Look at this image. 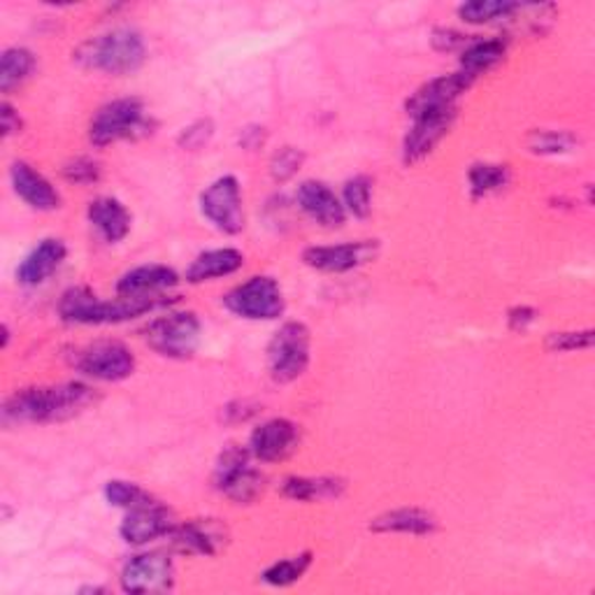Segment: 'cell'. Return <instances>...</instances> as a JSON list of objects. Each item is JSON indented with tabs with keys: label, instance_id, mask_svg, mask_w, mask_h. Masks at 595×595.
Segmentation results:
<instances>
[{
	"label": "cell",
	"instance_id": "6da1fadb",
	"mask_svg": "<svg viewBox=\"0 0 595 595\" xmlns=\"http://www.w3.org/2000/svg\"><path fill=\"white\" fill-rule=\"evenodd\" d=\"M95 393L82 381H66L56 387L24 389L8 398L3 416L16 424H54V421H68L82 414Z\"/></svg>",
	"mask_w": 595,
	"mask_h": 595
},
{
	"label": "cell",
	"instance_id": "7a4b0ae2",
	"mask_svg": "<svg viewBox=\"0 0 595 595\" xmlns=\"http://www.w3.org/2000/svg\"><path fill=\"white\" fill-rule=\"evenodd\" d=\"M168 298L151 296V298H114L101 300L89 286H72L59 300V314L66 323H84V325H101V323H122L128 319L142 317L151 310L168 305Z\"/></svg>",
	"mask_w": 595,
	"mask_h": 595
},
{
	"label": "cell",
	"instance_id": "3957f363",
	"mask_svg": "<svg viewBox=\"0 0 595 595\" xmlns=\"http://www.w3.org/2000/svg\"><path fill=\"white\" fill-rule=\"evenodd\" d=\"M145 43L140 33L130 28H117L105 35L91 37L75 52V61L89 70L107 75H130L145 64Z\"/></svg>",
	"mask_w": 595,
	"mask_h": 595
},
{
	"label": "cell",
	"instance_id": "277c9868",
	"mask_svg": "<svg viewBox=\"0 0 595 595\" xmlns=\"http://www.w3.org/2000/svg\"><path fill=\"white\" fill-rule=\"evenodd\" d=\"M153 124L140 99H119L103 105L91 119L89 138L95 147H107L122 140H138L149 136Z\"/></svg>",
	"mask_w": 595,
	"mask_h": 595
},
{
	"label": "cell",
	"instance_id": "5b68a950",
	"mask_svg": "<svg viewBox=\"0 0 595 595\" xmlns=\"http://www.w3.org/2000/svg\"><path fill=\"white\" fill-rule=\"evenodd\" d=\"M312 337L300 321L284 323L267 344V370L277 384H291L310 366Z\"/></svg>",
	"mask_w": 595,
	"mask_h": 595
},
{
	"label": "cell",
	"instance_id": "8992f818",
	"mask_svg": "<svg viewBox=\"0 0 595 595\" xmlns=\"http://www.w3.org/2000/svg\"><path fill=\"white\" fill-rule=\"evenodd\" d=\"M149 347L175 361L194 358L201 344V319L194 312H175L151 321L145 331Z\"/></svg>",
	"mask_w": 595,
	"mask_h": 595
},
{
	"label": "cell",
	"instance_id": "52a82bcc",
	"mask_svg": "<svg viewBox=\"0 0 595 595\" xmlns=\"http://www.w3.org/2000/svg\"><path fill=\"white\" fill-rule=\"evenodd\" d=\"M224 305L230 312L249 321H273L284 314V294L277 279L267 275H256L244 284L236 286L224 298Z\"/></svg>",
	"mask_w": 595,
	"mask_h": 595
},
{
	"label": "cell",
	"instance_id": "ba28073f",
	"mask_svg": "<svg viewBox=\"0 0 595 595\" xmlns=\"http://www.w3.org/2000/svg\"><path fill=\"white\" fill-rule=\"evenodd\" d=\"M215 484L221 493L238 505L254 503L263 493L265 479L249 466V451L242 447H228L221 451L215 468Z\"/></svg>",
	"mask_w": 595,
	"mask_h": 595
},
{
	"label": "cell",
	"instance_id": "9c48e42d",
	"mask_svg": "<svg viewBox=\"0 0 595 595\" xmlns=\"http://www.w3.org/2000/svg\"><path fill=\"white\" fill-rule=\"evenodd\" d=\"M201 213L226 236H238L244 228V207L240 182L233 175L219 178L201 196Z\"/></svg>",
	"mask_w": 595,
	"mask_h": 595
},
{
	"label": "cell",
	"instance_id": "30bf717a",
	"mask_svg": "<svg viewBox=\"0 0 595 595\" xmlns=\"http://www.w3.org/2000/svg\"><path fill=\"white\" fill-rule=\"evenodd\" d=\"M75 366L87 377L99 381H124L136 370V356L122 342H95L80 350Z\"/></svg>",
	"mask_w": 595,
	"mask_h": 595
},
{
	"label": "cell",
	"instance_id": "8fae6325",
	"mask_svg": "<svg viewBox=\"0 0 595 595\" xmlns=\"http://www.w3.org/2000/svg\"><path fill=\"white\" fill-rule=\"evenodd\" d=\"M379 254L377 240L344 242L329 247H310L302 252V261L321 273H350L375 261Z\"/></svg>",
	"mask_w": 595,
	"mask_h": 595
},
{
	"label": "cell",
	"instance_id": "7c38bea8",
	"mask_svg": "<svg viewBox=\"0 0 595 595\" xmlns=\"http://www.w3.org/2000/svg\"><path fill=\"white\" fill-rule=\"evenodd\" d=\"M172 582H175V565L159 551L133 556L122 572L126 593H163L172 588Z\"/></svg>",
	"mask_w": 595,
	"mask_h": 595
},
{
	"label": "cell",
	"instance_id": "4fadbf2b",
	"mask_svg": "<svg viewBox=\"0 0 595 595\" xmlns=\"http://www.w3.org/2000/svg\"><path fill=\"white\" fill-rule=\"evenodd\" d=\"M456 117H458V107L428 112V114H421V117H414V126L405 136V142H402V161H405L408 165L424 161L428 153L447 138V133L451 130Z\"/></svg>",
	"mask_w": 595,
	"mask_h": 595
},
{
	"label": "cell",
	"instance_id": "5bb4252c",
	"mask_svg": "<svg viewBox=\"0 0 595 595\" xmlns=\"http://www.w3.org/2000/svg\"><path fill=\"white\" fill-rule=\"evenodd\" d=\"M472 82H474V77L466 75L464 70L435 77V80L426 82L424 87H419L410 95L408 105H405L408 114L414 119V117H421V114H428V112L458 107L456 101L472 87Z\"/></svg>",
	"mask_w": 595,
	"mask_h": 595
},
{
	"label": "cell",
	"instance_id": "9a60e30c",
	"mask_svg": "<svg viewBox=\"0 0 595 595\" xmlns=\"http://www.w3.org/2000/svg\"><path fill=\"white\" fill-rule=\"evenodd\" d=\"M300 443V431L289 419H273L259 426L249 439L252 451L263 464H279L289 458Z\"/></svg>",
	"mask_w": 595,
	"mask_h": 595
},
{
	"label": "cell",
	"instance_id": "2e32d148",
	"mask_svg": "<svg viewBox=\"0 0 595 595\" xmlns=\"http://www.w3.org/2000/svg\"><path fill=\"white\" fill-rule=\"evenodd\" d=\"M175 526L178 524L172 519L168 507L149 501L145 505L128 510L119 533L124 537V542L128 545H147L151 540H159L163 535H170V530Z\"/></svg>",
	"mask_w": 595,
	"mask_h": 595
},
{
	"label": "cell",
	"instance_id": "e0dca14e",
	"mask_svg": "<svg viewBox=\"0 0 595 595\" xmlns=\"http://www.w3.org/2000/svg\"><path fill=\"white\" fill-rule=\"evenodd\" d=\"M170 545L186 556H215L226 545V528L215 519L178 524L170 530Z\"/></svg>",
	"mask_w": 595,
	"mask_h": 595
},
{
	"label": "cell",
	"instance_id": "ac0fdd59",
	"mask_svg": "<svg viewBox=\"0 0 595 595\" xmlns=\"http://www.w3.org/2000/svg\"><path fill=\"white\" fill-rule=\"evenodd\" d=\"M296 198L302 213L323 228H340L347 219V209H344L342 201L323 182H302Z\"/></svg>",
	"mask_w": 595,
	"mask_h": 595
},
{
	"label": "cell",
	"instance_id": "d6986e66",
	"mask_svg": "<svg viewBox=\"0 0 595 595\" xmlns=\"http://www.w3.org/2000/svg\"><path fill=\"white\" fill-rule=\"evenodd\" d=\"M10 180L14 186V194L22 198L26 205L33 209H41V213H52V209L61 207V196L59 191L52 186L47 178H43L41 172L31 168L24 161H16L10 168Z\"/></svg>",
	"mask_w": 595,
	"mask_h": 595
},
{
	"label": "cell",
	"instance_id": "ffe728a7",
	"mask_svg": "<svg viewBox=\"0 0 595 595\" xmlns=\"http://www.w3.org/2000/svg\"><path fill=\"white\" fill-rule=\"evenodd\" d=\"M180 277L168 265H140L117 282V294L124 298H151L178 286Z\"/></svg>",
	"mask_w": 595,
	"mask_h": 595
},
{
	"label": "cell",
	"instance_id": "44dd1931",
	"mask_svg": "<svg viewBox=\"0 0 595 595\" xmlns=\"http://www.w3.org/2000/svg\"><path fill=\"white\" fill-rule=\"evenodd\" d=\"M66 254H68V249L61 240H56V238L43 240L22 261V265H19L16 279L24 286H37L47 282L56 271H59V265L66 261Z\"/></svg>",
	"mask_w": 595,
	"mask_h": 595
},
{
	"label": "cell",
	"instance_id": "7402d4cb",
	"mask_svg": "<svg viewBox=\"0 0 595 595\" xmlns=\"http://www.w3.org/2000/svg\"><path fill=\"white\" fill-rule=\"evenodd\" d=\"M87 215L107 242H122L130 233V213L117 198L91 201Z\"/></svg>",
	"mask_w": 595,
	"mask_h": 595
},
{
	"label": "cell",
	"instance_id": "603a6c76",
	"mask_svg": "<svg viewBox=\"0 0 595 595\" xmlns=\"http://www.w3.org/2000/svg\"><path fill=\"white\" fill-rule=\"evenodd\" d=\"M244 265V256L238 252V249H213V252L201 254L194 263L188 265L186 271V282L191 284H203V282H213L226 275L238 273Z\"/></svg>",
	"mask_w": 595,
	"mask_h": 595
},
{
	"label": "cell",
	"instance_id": "cb8c5ba5",
	"mask_svg": "<svg viewBox=\"0 0 595 595\" xmlns=\"http://www.w3.org/2000/svg\"><path fill=\"white\" fill-rule=\"evenodd\" d=\"M375 533H402V535H431L437 530L435 516L421 507H402L377 516L370 524Z\"/></svg>",
	"mask_w": 595,
	"mask_h": 595
},
{
	"label": "cell",
	"instance_id": "d4e9b609",
	"mask_svg": "<svg viewBox=\"0 0 595 595\" xmlns=\"http://www.w3.org/2000/svg\"><path fill=\"white\" fill-rule=\"evenodd\" d=\"M342 491L344 482L335 477H289L282 484V493L298 503L331 501V497H340Z\"/></svg>",
	"mask_w": 595,
	"mask_h": 595
},
{
	"label": "cell",
	"instance_id": "484cf974",
	"mask_svg": "<svg viewBox=\"0 0 595 595\" xmlns=\"http://www.w3.org/2000/svg\"><path fill=\"white\" fill-rule=\"evenodd\" d=\"M507 43L501 37H489V41H474L460 54V70L470 77H477L482 72H489L505 59Z\"/></svg>",
	"mask_w": 595,
	"mask_h": 595
},
{
	"label": "cell",
	"instance_id": "4316f807",
	"mask_svg": "<svg viewBox=\"0 0 595 595\" xmlns=\"http://www.w3.org/2000/svg\"><path fill=\"white\" fill-rule=\"evenodd\" d=\"M37 61L33 52L24 47H12L5 49L3 61H0V91L10 93L12 89L22 87L28 77L33 75Z\"/></svg>",
	"mask_w": 595,
	"mask_h": 595
},
{
	"label": "cell",
	"instance_id": "83f0119b",
	"mask_svg": "<svg viewBox=\"0 0 595 595\" xmlns=\"http://www.w3.org/2000/svg\"><path fill=\"white\" fill-rule=\"evenodd\" d=\"M519 10V3H505V0H472L458 8V16L466 24H491L497 19H512Z\"/></svg>",
	"mask_w": 595,
	"mask_h": 595
},
{
	"label": "cell",
	"instance_id": "f1b7e54d",
	"mask_svg": "<svg viewBox=\"0 0 595 595\" xmlns=\"http://www.w3.org/2000/svg\"><path fill=\"white\" fill-rule=\"evenodd\" d=\"M472 198H484L510 182V170L501 163H474L468 172Z\"/></svg>",
	"mask_w": 595,
	"mask_h": 595
},
{
	"label": "cell",
	"instance_id": "f546056e",
	"mask_svg": "<svg viewBox=\"0 0 595 595\" xmlns=\"http://www.w3.org/2000/svg\"><path fill=\"white\" fill-rule=\"evenodd\" d=\"M310 565H312V553L305 551V553L291 556V559L273 563L261 574V580L271 586H291L302 577Z\"/></svg>",
	"mask_w": 595,
	"mask_h": 595
},
{
	"label": "cell",
	"instance_id": "4dcf8cb0",
	"mask_svg": "<svg viewBox=\"0 0 595 595\" xmlns=\"http://www.w3.org/2000/svg\"><path fill=\"white\" fill-rule=\"evenodd\" d=\"M342 205L356 219H368L373 209V180L368 175H356L344 184Z\"/></svg>",
	"mask_w": 595,
	"mask_h": 595
},
{
	"label": "cell",
	"instance_id": "1f68e13d",
	"mask_svg": "<svg viewBox=\"0 0 595 595\" xmlns=\"http://www.w3.org/2000/svg\"><path fill=\"white\" fill-rule=\"evenodd\" d=\"M528 147L535 153H568L577 147V138L570 130H533Z\"/></svg>",
	"mask_w": 595,
	"mask_h": 595
},
{
	"label": "cell",
	"instance_id": "d6a6232c",
	"mask_svg": "<svg viewBox=\"0 0 595 595\" xmlns=\"http://www.w3.org/2000/svg\"><path fill=\"white\" fill-rule=\"evenodd\" d=\"M105 497H107L110 505L126 507V510H133V507L145 505V503L151 501V495H147L138 484L122 482V479H114V482H107Z\"/></svg>",
	"mask_w": 595,
	"mask_h": 595
},
{
	"label": "cell",
	"instance_id": "836d02e7",
	"mask_svg": "<svg viewBox=\"0 0 595 595\" xmlns=\"http://www.w3.org/2000/svg\"><path fill=\"white\" fill-rule=\"evenodd\" d=\"M305 163V153L296 147H282L271 159V175L275 182H289Z\"/></svg>",
	"mask_w": 595,
	"mask_h": 595
},
{
	"label": "cell",
	"instance_id": "e575fe53",
	"mask_svg": "<svg viewBox=\"0 0 595 595\" xmlns=\"http://www.w3.org/2000/svg\"><path fill=\"white\" fill-rule=\"evenodd\" d=\"M593 347V331H570V333H551L547 337L549 352H577Z\"/></svg>",
	"mask_w": 595,
	"mask_h": 595
},
{
	"label": "cell",
	"instance_id": "d590c367",
	"mask_svg": "<svg viewBox=\"0 0 595 595\" xmlns=\"http://www.w3.org/2000/svg\"><path fill=\"white\" fill-rule=\"evenodd\" d=\"M64 178L72 184H93L101 180V163L89 157L72 159L64 165Z\"/></svg>",
	"mask_w": 595,
	"mask_h": 595
},
{
	"label": "cell",
	"instance_id": "8d00e7d4",
	"mask_svg": "<svg viewBox=\"0 0 595 595\" xmlns=\"http://www.w3.org/2000/svg\"><path fill=\"white\" fill-rule=\"evenodd\" d=\"M215 136V126L209 119H201L196 124H191L186 126L182 133H180V138H178V145L182 149H188V151H196L201 147H205L209 140H213Z\"/></svg>",
	"mask_w": 595,
	"mask_h": 595
},
{
	"label": "cell",
	"instance_id": "74e56055",
	"mask_svg": "<svg viewBox=\"0 0 595 595\" xmlns=\"http://www.w3.org/2000/svg\"><path fill=\"white\" fill-rule=\"evenodd\" d=\"M460 45L468 47V37L464 33L451 31V28H437L433 33V47L437 52H454Z\"/></svg>",
	"mask_w": 595,
	"mask_h": 595
},
{
	"label": "cell",
	"instance_id": "f35d334b",
	"mask_svg": "<svg viewBox=\"0 0 595 595\" xmlns=\"http://www.w3.org/2000/svg\"><path fill=\"white\" fill-rule=\"evenodd\" d=\"M535 319H537V312L528 305L512 307L510 314H507V323H510L512 331H526L528 325L535 323Z\"/></svg>",
	"mask_w": 595,
	"mask_h": 595
},
{
	"label": "cell",
	"instance_id": "ab89813d",
	"mask_svg": "<svg viewBox=\"0 0 595 595\" xmlns=\"http://www.w3.org/2000/svg\"><path fill=\"white\" fill-rule=\"evenodd\" d=\"M0 110H3L0 112V117H3V138H10L22 130V117H19V112L10 103H3Z\"/></svg>",
	"mask_w": 595,
	"mask_h": 595
},
{
	"label": "cell",
	"instance_id": "60d3db41",
	"mask_svg": "<svg viewBox=\"0 0 595 595\" xmlns=\"http://www.w3.org/2000/svg\"><path fill=\"white\" fill-rule=\"evenodd\" d=\"M256 412H259L256 405H252V402H247V400L233 402V405H228V408H226L228 421H236V424H238V421H247L249 416H254Z\"/></svg>",
	"mask_w": 595,
	"mask_h": 595
},
{
	"label": "cell",
	"instance_id": "b9f144b4",
	"mask_svg": "<svg viewBox=\"0 0 595 595\" xmlns=\"http://www.w3.org/2000/svg\"><path fill=\"white\" fill-rule=\"evenodd\" d=\"M265 142V128L261 126H249L240 133V145L244 149H259Z\"/></svg>",
	"mask_w": 595,
	"mask_h": 595
}]
</instances>
